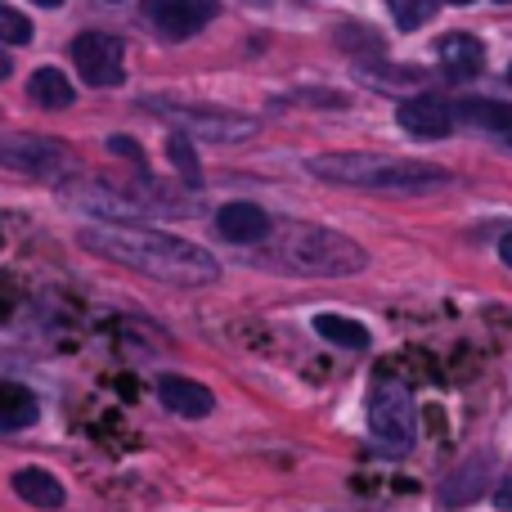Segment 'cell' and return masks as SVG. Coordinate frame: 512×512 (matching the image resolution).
Returning <instances> with one entry per match:
<instances>
[{
    "mask_svg": "<svg viewBox=\"0 0 512 512\" xmlns=\"http://www.w3.org/2000/svg\"><path fill=\"white\" fill-rule=\"evenodd\" d=\"M270 261L292 274H315V279H346L369 265V256L355 239L324 225H270Z\"/></svg>",
    "mask_w": 512,
    "mask_h": 512,
    "instance_id": "cell-3",
    "label": "cell"
},
{
    "mask_svg": "<svg viewBox=\"0 0 512 512\" xmlns=\"http://www.w3.org/2000/svg\"><path fill=\"white\" fill-rule=\"evenodd\" d=\"M499 261L512 270V234H504V243H499Z\"/></svg>",
    "mask_w": 512,
    "mask_h": 512,
    "instance_id": "cell-24",
    "label": "cell"
},
{
    "mask_svg": "<svg viewBox=\"0 0 512 512\" xmlns=\"http://www.w3.org/2000/svg\"><path fill=\"white\" fill-rule=\"evenodd\" d=\"M153 113L171 117L176 126H185V131H194V135H207V140H239V135H252V122H248V117H230V113H189V108H158V104H153Z\"/></svg>",
    "mask_w": 512,
    "mask_h": 512,
    "instance_id": "cell-12",
    "label": "cell"
},
{
    "mask_svg": "<svg viewBox=\"0 0 512 512\" xmlns=\"http://www.w3.org/2000/svg\"><path fill=\"white\" fill-rule=\"evenodd\" d=\"M436 59H441V72L450 81H472L481 72V63H486V45L468 32H454L436 41Z\"/></svg>",
    "mask_w": 512,
    "mask_h": 512,
    "instance_id": "cell-10",
    "label": "cell"
},
{
    "mask_svg": "<svg viewBox=\"0 0 512 512\" xmlns=\"http://www.w3.org/2000/svg\"><path fill=\"white\" fill-rule=\"evenodd\" d=\"M113 5H117V0H113Z\"/></svg>",
    "mask_w": 512,
    "mask_h": 512,
    "instance_id": "cell-30",
    "label": "cell"
},
{
    "mask_svg": "<svg viewBox=\"0 0 512 512\" xmlns=\"http://www.w3.org/2000/svg\"><path fill=\"white\" fill-rule=\"evenodd\" d=\"M450 5H472V0H450Z\"/></svg>",
    "mask_w": 512,
    "mask_h": 512,
    "instance_id": "cell-27",
    "label": "cell"
},
{
    "mask_svg": "<svg viewBox=\"0 0 512 512\" xmlns=\"http://www.w3.org/2000/svg\"><path fill=\"white\" fill-rule=\"evenodd\" d=\"M387 5H391V18H396L400 27H423L427 18L436 14L441 0H387Z\"/></svg>",
    "mask_w": 512,
    "mask_h": 512,
    "instance_id": "cell-20",
    "label": "cell"
},
{
    "mask_svg": "<svg viewBox=\"0 0 512 512\" xmlns=\"http://www.w3.org/2000/svg\"><path fill=\"white\" fill-rule=\"evenodd\" d=\"M490 472H495V459H490V454H472L468 463H459V468L445 477L441 504H445V508H468V504H477L481 490H486V481H490Z\"/></svg>",
    "mask_w": 512,
    "mask_h": 512,
    "instance_id": "cell-9",
    "label": "cell"
},
{
    "mask_svg": "<svg viewBox=\"0 0 512 512\" xmlns=\"http://www.w3.org/2000/svg\"><path fill=\"white\" fill-rule=\"evenodd\" d=\"M216 14H221L216 0H144V18L158 27L162 41H189Z\"/></svg>",
    "mask_w": 512,
    "mask_h": 512,
    "instance_id": "cell-6",
    "label": "cell"
},
{
    "mask_svg": "<svg viewBox=\"0 0 512 512\" xmlns=\"http://www.w3.org/2000/svg\"><path fill=\"white\" fill-rule=\"evenodd\" d=\"M9 481H14V495L23 499V504H32L41 512H59L68 504V490H63V481L54 477L50 468H18Z\"/></svg>",
    "mask_w": 512,
    "mask_h": 512,
    "instance_id": "cell-13",
    "label": "cell"
},
{
    "mask_svg": "<svg viewBox=\"0 0 512 512\" xmlns=\"http://www.w3.org/2000/svg\"><path fill=\"white\" fill-rule=\"evenodd\" d=\"M499 5H508V0H499Z\"/></svg>",
    "mask_w": 512,
    "mask_h": 512,
    "instance_id": "cell-29",
    "label": "cell"
},
{
    "mask_svg": "<svg viewBox=\"0 0 512 512\" xmlns=\"http://www.w3.org/2000/svg\"><path fill=\"white\" fill-rule=\"evenodd\" d=\"M315 333L324 337V342H333V346H346V351H364V346H369V328H364L360 319L333 315V310L315 315Z\"/></svg>",
    "mask_w": 512,
    "mask_h": 512,
    "instance_id": "cell-18",
    "label": "cell"
},
{
    "mask_svg": "<svg viewBox=\"0 0 512 512\" xmlns=\"http://www.w3.org/2000/svg\"><path fill=\"white\" fill-rule=\"evenodd\" d=\"M36 414H41V405H36V396L23 382H0V427H5V432L32 427Z\"/></svg>",
    "mask_w": 512,
    "mask_h": 512,
    "instance_id": "cell-16",
    "label": "cell"
},
{
    "mask_svg": "<svg viewBox=\"0 0 512 512\" xmlns=\"http://www.w3.org/2000/svg\"><path fill=\"white\" fill-rule=\"evenodd\" d=\"M310 171L328 185L382 189V194H427L450 185V171L436 162L391 158V153H319L310 158Z\"/></svg>",
    "mask_w": 512,
    "mask_h": 512,
    "instance_id": "cell-2",
    "label": "cell"
},
{
    "mask_svg": "<svg viewBox=\"0 0 512 512\" xmlns=\"http://www.w3.org/2000/svg\"><path fill=\"white\" fill-rule=\"evenodd\" d=\"M9 68H14V63H9V54H5V50H0V81H5V77H9Z\"/></svg>",
    "mask_w": 512,
    "mask_h": 512,
    "instance_id": "cell-25",
    "label": "cell"
},
{
    "mask_svg": "<svg viewBox=\"0 0 512 512\" xmlns=\"http://www.w3.org/2000/svg\"><path fill=\"white\" fill-rule=\"evenodd\" d=\"M0 162L23 171V176H41V171L59 167L63 153H59V144H50V140H9L5 149H0Z\"/></svg>",
    "mask_w": 512,
    "mask_h": 512,
    "instance_id": "cell-14",
    "label": "cell"
},
{
    "mask_svg": "<svg viewBox=\"0 0 512 512\" xmlns=\"http://www.w3.org/2000/svg\"><path fill=\"white\" fill-rule=\"evenodd\" d=\"M77 243L86 252L104 256V261L149 274V279L171 283V288H207V283L221 279V261L207 248L176 239V234H162L153 225H86L77 234Z\"/></svg>",
    "mask_w": 512,
    "mask_h": 512,
    "instance_id": "cell-1",
    "label": "cell"
},
{
    "mask_svg": "<svg viewBox=\"0 0 512 512\" xmlns=\"http://www.w3.org/2000/svg\"><path fill=\"white\" fill-rule=\"evenodd\" d=\"M369 441L387 459H405L418 445V405L405 382L391 373H382L369 391Z\"/></svg>",
    "mask_w": 512,
    "mask_h": 512,
    "instance_id": "cell-4",
    "label": "cell"
},
{
    "mask_svg": "<svg viewBox=\"0 0 512 512\" xmlns=\"http://www.w3.org/2000/svg\"><path fill=\"white\" fill-rule=\"evenodd\" d=\"M158 400H162V409H171L176 418H207L216 409L212 387L185 378V373H162L158 378Z\"/></svg>",
    "mask_w": 512,
    "mask_h": 512,
    "instance_id": "cell-8",
    "label": "cell"
},
{
    "mask_svg": "<svg viewBox=\"0 0 512 512\" xmlns=\"http://www.w3.org/2000/svg\"><path fill=\"white\" fill-rule=\"evenodd\" d=\"M108 149H113V153H122V158H131V162H140V167H144V153H140V144H131V140H126V135H113V140H108Z\"/></svg>",
    "mask_w": 512,
    "mask_h": 512,
    "instance_id": "cell-22",
    "label": "cell"
},
{
    "mask_svg": "<svg viewBox=\"0 0 512 512\" xmlns=\"http://www.w3.org/2000/svg\"><path fill=\"white\" fill-rule=\"evenodd\" d=\"M508 81H512V63H508Z\"/></svg>",
    "mask_w": 512,
    "mask_h": 512,
    "instance_id": "cell-28",
    "label": "cell"
},
{
    "mask_svg": "<svg viewBox=\"0 0 512 512\" xmlns=\"http://www.w3.org/2000/svg\"><path fill=\"white\" fill-rule=\"evenodd\" d=\"M167 158L180 167L185 185L198 189V180H203V167H198V153H194V144H189V135H171V140H167Z\"/></svg>",
    "mask_w": 512,
    "mask_h": 512,
    "instance_id": "cell-19",
    "label": "cell"
},
{
    "mask_svg": "<svg viewBox=\"0 0 512 512\" xmlns=\"http://www.w3.org/2000/svg\"><path fill=\"white\" fill-rule=\"evenodd\" d=\"M32 5H41V9H54V5H63V0H32Z\"/></svg>",
    "mask_w": 512,
    "mask_h": 512,
    "instance_id": "cell-26",
    "label": "cell"
},
{
    "mask_svg": "<svg viewBox=\"0 0 512 512\" xmlns=\"http://www.w3.org/2000/svg\"><path fill=\"white\" fill-rule=\"evenodd\" d=\"M270 225L274 221L256 203H225L216 212V234L230 243H265L270 239Z\"/></svg>",
    "mask_w": 512,
    "mask_h": 512,
    "instance_id": "cell-11",
    "label": "cell"
},
{
    "mask_svg": "<svg viewBox=\"0 0 512 512\" xmlns=\"http://www.w3.org/2000/svg\"><path fill=\"white\" fill-rule=\"evenodd\" d=\"M36 36V27L27 23L18 9H9V5H0V45H27Z\"/></svg>",
    "mask_w": 512,
    "mask_h": 512,
    "instance_id": "cell-21",
    "label": "cell"
},
{
    "mask_svg": "<svg viewBox=\"0 0 512 512\" xmlns=\"http://www.w3.org/2000/svg\"><path fill=\"white\" fill-rule=\"evenodd\" d=\"M27 95H32V104H41V108H72L77 104V90H72V81H68V72L63 68H36L32 72V81H27Z\"/></svg>",
    "mask_w": 512,
    "mask_h": 512,
    "instance_id": "cell-15",
    "label": "cell"
},
{
    "mask_svg": "<svg viewBox=\"0 0 512 512\" xmlns=\"http://www.w3.org/2000/svg\"><path fill=\"white\" fill-rule=\"evenodd\" d=\"M454 113L472 126H486V131L504 135V140L512 144V104H499V99H463Z\"/></svg>",
    "mask_w": 512,
    "mask_h": 512,
    "instance_id": "cell-17",
    "label": "cell"
},
{
    "mask_svg": "<svg viewBox=\"0 0 512 512\" xmlns=\"http://www.w3.org/2000/svg\"><path fill=\"white\" fill-rule=\"evenodd\" d=\"M72 63H77L81 81L95 90H113L126 77V50L113 32H81L72 41Z\"/></svg>",
    "mask_w": 512,
    "mask_h": 512,
    "instance_id": "cell-5",
    "label": "cell"
},
{
    "mask_svg": "<svg viewBox=\"0 0 512 512\" xmlns=\"http://www.w3.org/2000/svg\"><path fill=\"white\" fill-rule=\"evenodd\" d=\"M495 508L499 512H512V472L495 486Z\"/></svg>",
    "mask_w": 512,
    "mask_h": 512,
    "instance_id": "cell-23",
    "label": "cell"
},
{
    "mask_svg": "<svg viewBox=\"0 0 512 512\" xmlns=\"http://www.w3.org/2000/svg\"><path fill=\"white\" fill-rule=\"evenodd\" d=\"M396 122L414 140H445L454 131V104H445L441 95H414L396 108Z\"/></svg>",
    "mask_w": 512,
    "mask_h": 512,
    "instance_id": "cell-7",
    "label": "cell"
}]
</instances>
